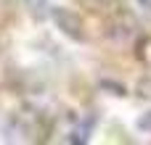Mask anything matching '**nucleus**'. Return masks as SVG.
I'll return each instance as SVG.
<instances>
[{
  "instance_id": "f257e3e1",
  "label": "nucleus",
  "mask_w": 151,
  "mask_h": 145,
  "mask_svg": "<svg viewBox=\"0 0 151 145\" xmlns=\"http://www.w3.org/2000/svg\"><path fill=\"white\" fill-rule=\"evenodd\" d=\"M48 16L53 18L56 29H58L61 34H66L69 40H74V42H85V40H88L85 21H82V16H80L77 11H72V8H64V5H50Z\"/></svg>"
},
{
  "instance_id": "f03ea898",
  "label": "nucleus",
  "mask_w": 151,
  "mask_h": 145,
  "mask_svg": "<svg viewBox=\"0 0 151 145\" xmlns=\"http://www.w3.org/2000/svg\"><path fill=\"white\" fill-rule=\"evenodd\" d=\"M135 127H138L141 132H151V111H149V114H143V116L135 122Z\"/></svg>"
},
{
  "instance_id": "20e7f679",
  "label": "nucleus",
  "mask_w": 151,
  "mask_h": 145,
  "mask_svg": "<svg viewBox=\"0 0 151 145\" xmlns=\"http://www.w3.org/2000/svg\"><path fill=\"white\" fill-rule=\"evenodd\" d=\"M141 5H146V8H151V0H141Z\"/></svg>"
},
{
  "instance_id": "7ed1b4c3",
  "label": "nucleus",
  "mask_w": 151,
  "mask_h": 145,
  "mask_svg": "<svg viewBox=\"0 0 151 145\" xmlns=\"http://www.w3.org/2000/svg\"><path fill=\"white\" fill-rule=\"evenodd\" d=\"M101 87L114 90V95H127V92H125V87H122V85H114V82H101Z\"/></svg>"
}]
</instances>
